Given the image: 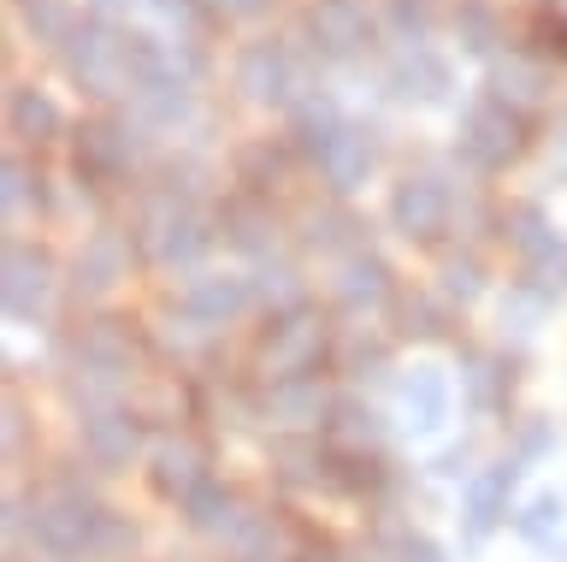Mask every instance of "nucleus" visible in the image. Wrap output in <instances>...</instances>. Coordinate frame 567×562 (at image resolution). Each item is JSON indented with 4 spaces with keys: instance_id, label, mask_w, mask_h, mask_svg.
<instances>
[{
    "instance_id": "5",
    "label": "nucleus",
    "mask_w": 567,
    "mask_h": 562,
    "mask_svg": "<svg viewBox=\"0 0 567 562\" xmlns=\"http://www.w3.org/2000/svg\"><path fill=\"white\" fill-rule=\"evenodd\" d=\"M514 486V462H503L496 473H485V480L473 486V533H485V527L496 521V498Z\"/></svg>"
},
{
    "instance_id": "2",
    "label": "nucleus",
    "mask_w": 567,
    "mask_h": 562,
    "mask_svg": "<svg viewBox=\"0 0 567 562\" xmlns=\"http://www.w3.org/2000/svg\"><path fill=\"white\" fill-rule=\"evenodd\" d=\"M402 415L408 427H443L450 420V385L432 367H414V379H402Z\"/></svg>"
},
{
    "instance_id": "8",
    "label": "nucleus",
    "mask_w": 567,
    "mask_h": 562,
    "mask_svg": "<svg viewBox=\"0 0 567 562\" xmlns=\"http://www.w3.org/2000/svg\"><path fill=\"white\" fill-rule=\"evenodd\" d=\"M402 562H443V556H437L425 539H408V544H402Z\"/></svg>"
},
{
    "instance_id": "1",
    "label": "nucleus",
    "mask_w": 567,
    "mask_h": 562,
    "mask_svg": "<svg viewBox=\"0 0 567 562\" xmlns=\"http://www.w3.org/2000/svg\"><path fill=\"white\" fill-rule=\"evenodd\" d=\"M83 450L95 456L101 468H131V456L142 450L136 415H95V420L83 427Z\"/></svg>"
},
{
    "instance_id": "6",
    "label": "nucleus",
    "mask_w": 567,
    "mask_h": 562,
    "mask_svg": "<svg viewBox=\"0 0 567 562\" xmlns=\"http://www.w3.org/2000/svg\"><path fill=\"white\" fill-rule=\"evenodd\" d=\"M189 308L219 320V314H237L243 308V285H207V290H189Z\"/></svg>"
},
{
    "instance_id": "3",
    "label": "nucleus",
    "mask_w": 567,
    "mask_h": 562,
    "mask_svg": "<svg viewBox=\"0 0 567 562\" xmlns=\"http://www.w3.org/2000/svg\"><path fill=\"white\" fill-rule=\"evenodd\" d=\"M313 344H319V326H308V320L272 326V338H266V361H272L278 374H301V361H308Z\"/></svg>"
},
{
    "instance_id": "4",
    "label": "nucleus",
    "mask_w": 567,
    "mask_h": 562,
    "mask_svg": "<svg viewBox=\"0 0 567 562\" xmlns=\"http://www.w3.org/2000/svg\"><path fill=\"white\" fill-rule=\"evenodd\" d=\"M195 486H202V473H195V450L189 445H172L159 450V491H177V498H195Z\"/></svg>"
},
{
    "instance_id": "7",
    "label": "nucleus",
    "mask_w": 567,
    "mask_h": 562,
    "mask_svg": "<svg viewBox=\"0 0 567 562\" xmlns=\"http://www.w3.org/2000/svg\"><path fill=\"white\" fill-rule=\"evenodd\" d=\"M549 521H561V503L556 498H538V503H532V515L520 521V533L532 544H549Z\"/></svg>"
}]
</instances>
